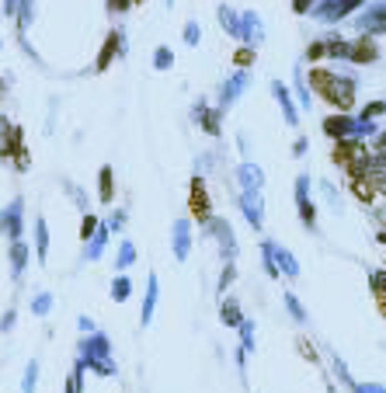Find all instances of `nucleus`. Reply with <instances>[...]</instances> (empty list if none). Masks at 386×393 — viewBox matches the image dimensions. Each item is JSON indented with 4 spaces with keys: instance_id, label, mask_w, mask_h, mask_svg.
<instances>
[{
    "instance_id": "f257e3e1",
    "label": "nucleus",
    "mask_w": 386,
    "mask_h": 393,
    "mask_svg": "<svg viewBox=\"0 0 386 393\" xmlns=\"http://www.w3.org/2000/svg\"><path fill=\"white\" fill-rule=\"evenodd\" d=\"M192 212H195V216H206V212H209V198H206L202 181H192Z\"/></svg>"
},
{
    "instance_id": "f03ea898",
    "label": "nucleus",
    "mask_w": 386,
    "mask_h": 393,
    "mask_svg": "<svg viewBox=\"0 0 386 393\" xmlns=\"http://www.w3.org/2000/svg\"><path fill=\"white\" fill-rule=\"evenodd\" d=\"M115 49H119V39L112 35V39L105 42V49H101V59H98V70H105V67H108V59H112V52H115Z\"/></svg>"
},
{
    "instance_id": "7ed1b4c3",
    "label": "nucleus",
    "mask_w": 386,
    "mask_h": 393,
    "mask_svg": "<svg viewBox=\"0 0 386 393\" xmlns=\"http://www.w3.org/2000/svg\"><path fill=\"white\" fill-rule=\"evenodd\" d=\"M373 56H376V49H373L369 42H358V45H355V59H373Z\"/></svg>"
},
{
    "instance_id": "20e7f679",
    "label": "nucleus",
    "mask_w": 386,
    "mask_h": 393,
    "mask_svg": "<svg viewBox=\"0 0 386 393\" xmlns=\"http://www.w3.org/2000/svg\"><path fill=\"white\" fill-rule=\"evenodd\" d=\"M101 198H112V171H101Z\"/></svg>"
},
{
    "instance_id": "39448f33",
    "label": "nucleus",
    "mask_w": 386,
    "mask_h": 393,
    "mask_svg": "<svg viewBox=\"0 0 386 393\" xmlns=\"http://www.w3.org/2000/svg\"><path fill=\"white\" fill-rule=\"evenodd\" d=\"M126 4H129V0H112V7H115V11H126Z\"/></svg>"
},
{
    "instance_id": "423d86ee",
    "label": "nucleus",
    "mask_w": 386,
    "mask_h": 393,
    "mask_svg": "<svg viewBox=\"0 0 386 393\" xmlns=\"http://www.w3.org/2000/svg\"><path fill=\"white\" fill-rule=\"evenodd\" d=\"M306 4H310V0H296V11H306Z\"/></svg>"
}]
</instances>
